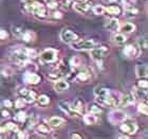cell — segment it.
<instances>
[{"label":"cell","mask_w":148,"mask_h":139,"mask_svg":"<svg viewBox=\"0 0 148 139\" xmlns=\"http://www.w3.org/2000/svg\"><path fill=\"white\" fill-rule=\"evenodd\" d=\"M106 12H108L111 15H119L121 14V9L116 6H110L108 8H105Z\"/></svg>","instance_id":"f546056e"},{"label":"cell","mask_w":148,"mask_h":139,"mask_svg":"<svg viewBox=\"0 0 148 139\" xmlns=\"http://www.w3.org/2000/svg\"><path fill=\"white\" fill-rule=\"evenodd\" d=\"M136 75L139 79H144L148 75V69L146 64H136Z\"/></svg>","instance_id":"9a60e30c"},{"label":"cell","mask_w":148,"mask_h":139,"mask_svg":"<svg viewBox=\"0 0 148 139\" xmlns=\"http://www.w3.org/2000/svg\"><path fill=\"white\" fill-rule=\"evenodd\" d=\"M14 119L16 121H18V122H25L27 120V114H25V111H19V113H17L15 115Z\"/></svg>","instance_id":"e575fe53"},{"label":"cell","mask_w":148,"mask_h":139,"mask_svg":"<svg viewBox=\"0 0 148 139\" xmlns=\"http://www.w3.org/2000/svg\"><path fill=\"white\" fill-rule=\"evenodd\" d=\"M73 9L75 12L79 13V14H86L89 11V6L85 2H75L73 4Z\"/></svg>","instance_id":"ffe728a7"},{"label":"cell","mask_w":148,"mask_h":139,"mask_svg":"<svg viewBox=\"0 0 148 139\" xmlns=\"http://www.w3.org/2000/svg\"><path fill=\"white\" fill-rule=\"evenodd\" d=\"M138 111H139L140 114L147 116L148 115V107H147L146 102H140L139 103V105H138Z\"/></svg>","instance_id":"d6a6232c"},{"label":"cell","mask_w":148,"mask_h":139,"mask_svg":"<svg viewBox=\"0 0 148 139\" xmlns=\"http://www.w3.org/2000/svg\"><path fill=\"white\" fill-rule=\"evenodd\" d=\"M40 57L46 63H54L57 59V51L53 48H48L40 53Z\"/></svg>","instance_id":"ba28073f"},{"label":"cell","mask_w":148,"mask_h":139,"mask_svg":"<svg viewBox=\"0 0 148 139\" xmlns=\"http://www.w3.org/2000/svg\"><path fill=\"white\" fill-rule=\"evenodd\" d=\"M59 36H60V39H62V43L69 44V45L78 39V36H77L76 33H74V32L70 31V30H66V29L60 32Z\"/></svg>","instance_id":"30bf717a"},{"label":"cell","mask_w":148,"mask_h":139,"mask_svg":"<svg viewBox=\"0 0 148 139\" xmlns=\"http://www.w3.org/2000/svg\"><path fill=\"white\" fill-rule=\"evenodd\" d=\"M36 132L38 134H45V135H50L52 133V131L50 129V125L45 123L38 124V127H36Z\"/></svg>","instance_id":"cb8c5ba5"},{"label":"cell","mask_w":148,"mask_h":139,"mask_svg":"<svg viewBox=\"0 0 148 139\" xmlns=\"http://www.w3.org/2000/svg\"><path fill=\"white\" fill-rule=\"evenodd\" d=\"M127 118V114L122 109H113L111 111L108 115V120L112 124L122 123Z\"/></svg>","instance_id":"277c9868"},{"label":"cell","mask_w":148,"mask_h":139,"mask_svg":"<svg viewBox=\"0 0 148 139\" xmlns=\"http://www.w3.org/2000/svg\"><path fill=\"white\" fill-rule=\"evenodd\" d=\"M66 74H67V67L65 66L64 63H60L51 73L48 74V77H49L51 81H54V82H55V81L62 79Z\"/></svg>","instance_id":"5b68a950"},{"label":"cell","mask_w":148,"mask_h":139,"mask_svg":"<svg viewBox=\"0 0 148 139\" xmlns=\"http://www.w3.org/2000/svg\"><path fill=\"white\" fill-rule=\"evenodd\" d=\"M119 138H128V136H126V135H122V136H119Z\"/></svg>","instance_id":"f5cc1de1"},{"label":"cell","mask_w":148,"mask_h":139,"mask_svg":"<svg viewBox=\"0 0 148 139\" xmlns=\"http://www.w3.org/2000/svg\"><path fill=\"white\" fill-rule=\"evenodd\" d=\"M58 106L64 113H66V114L68 115L69 117H79V114H77L76 111H74L73 108H72L71 104H70L68 101H65V100H64V101H60V102L58 103Z\"/></svg>","instance_id":"8fae6325"},{"label":"cell","mask_w":148,"mask_h":139,"mask_svg":"<svg viewBox=\"0 0 148 139\" xmlns=\"http://www.w3.org/2000/svg\"><path fill=\"white\" fill-rule=\"evenodd\" d=\"M134 102V97L131 93H126V95H122L119 100V106H128L131 103Z\"/></svg>","instance_id":"2e32d148"},{"label":"cell","mask_w":148,"mask_h":139,"mask_svg":"<svg viewBox=\"0 0 148 139\" xmlns=\"http://www.w3.org/2000/svg\"><path fill=\"white\" fill-rule=\"evenodd\" d=\"M71 138H77V139H80V138H82V136H79V135H77V134H73V135H71Z\"/></svg>","instance_id":"816d5d0a"},{"label":"cell","mask_w":148,"mask_h":139,"mask_svg":"<svg viewBox=\"0 0 148 139\" xmlns=\"http://www.w3.org/2000/svg\"><path fill=\"white\" fill-rule=\"evenodd\" d=\"M89 113H91V114H94V115H97V114H102V108L99 107V105H90L89 106Z\"/></svg>","instance_id":"d590c367"},{"label":"cell","mask_w":148,"mask_h":139,"mask_svg":"<svg viewBox=\"0 0 148 139\" xmlns=\"http://www.w3.org/2000/svg\"><path fill=\"white\" fill-rule=\"evenodd\" d=\"M138 46H139V48L141 50L142 49L146 50L147 49V39H145V38H140V40L138 41Z\"/></svg>","instance_id":"ab89813d"},{"label":"cell","mask_w":148,"mask_h":139,"mask_svg":"<svg viewBox=\"0 0 148 139\" xmlns=\"http://www.w3.org/2000/svg\"><path fill=\"white\" fill-rule=\"evenodd\" d=\"M23 67L27 69V72H36L37 69H38V67H37L36 64L33 63V62H31V61H29V59L25 63Z\"/></svg>","instance_id":"83f0119b"},{"label":"cell","mask_w":148,"mask_h":139,"mask_svg":"<svg viewBox=\"0 0 148 139\" xmlns=\"http://www.w3.org/2000/svg\"><path fill=\"white\" fill-rule=\"evenodd\" d=\"M127 37L123 34V33H117V34L113 35L112 36V41L116 45H123V44L126 43Z\"/></svg>","instance_id":"484cf974"},{"label":"cell","mask_w":148,"mask_h":139,"mask_svg":"<svg viewBox=\"0 0 148 139\" xmlns=\"http://www.w3.org/2000/svg\"><path fill=\"white\" fill-rule=\"evenodd\" d=\"M106 29L110 32H116L120 29V21L117 18H111L107 24H106Z\"/></svg>","instance_id":"d6986e66"},{"label":"cell","mask_w":148,"mask_h":139,"mask_svg":"<svg viewBox=\"0 0 148 139\" xmlns=\"http://www.w3.org/2000/svg\"><path fill=\"white\" fill-rule=\"evenodd\" d=\"M97 41L94 39H85V40H76L70 44V46L73 50L83 51V50H91L96 46Z\"/></svg>","instance_id":"6da1fadb"},{"label":"cell","mask_w":148,"mask_h":139,"mask_svg":"<svg viewBox=\"0 0 148 139\" xmlns=\"http://www.w3.org/2000/svg\"><path fill=\"white\" fill-rule=\"evenodd\" d=\"M29 59V57L25 54V50H15L11 53L10 55V61L18 66H23L25 63Z\"/></svg>","instance_id":"7a4b0ae2"},{"label":"cell","mask_w":148,"mask_h":139,"mask_svg":"<svg viewBox=\"0 0 148 139\" xmlns=\"http://www.w3.org/2000/svg\"><path fill=\"white\" fill-rule=\"evenodd\" d=\"M69 83L66 80H57L55 81V84H54V89H55L56 93H64V91H67L69 89Z\"/></svg>","instance_id":"5bb4252c"},{"label":"cell","mask_w":148,"mask_h":139,"mask_svg":"<svg viewBox=\"0 0 148 139\" xmlns=\"http://www.w3.org/2000/svg\"><path fill=\"white\" fill-rule=\"evenodd\" d=\"M9 38V33L5 30H0V40H5Z\"/></svg>","instance_id":"7bdbcfd3"},{"label":"cell","mask_w":148,"mask_h":139,"mask_svg":"<svg viewBox=\"0 0 148 139\" xmlns=\"http://www.w3.org/2000/svg\"><path fill=\"white\" fill-rule=\"evenodd\" d=\"M12 29H13V33H14V35L16 37H21L23 31H22V29L20 27H13Z\"/></svg>","instance_id":"60d3db41"},{"label":"cell","mask_w":148,"mask_h":139,"mask_svg":"<svg viewBox=\"0 0 148 139\" xmlns=\"http://www.w3.org/2000/svg\"><path fill=\"white\" fill-rule=\"evenodd\" d=\"M84 122L87 124V125H93V124H96L97 123V121H99V118L96 117L94 114H86L84 116Z\"/></svg>","instance_id":"7402d4cb"},{"label":"cell","mask_w":148,"mask_h":139,"mask_svg":"<svg viewBox=\"0 0 148 139\" xmlns=\"http://www.w3.org/2000/svg\"><path fill=\"white\" fill-rule=\"evenodd\" d=\"M23 81L25 83L30 85H37L40 82V77L35 72H27L23 75Z\"/></svg>","instance_id":"7c38bea8"},{"label":"cell","mask_w":148,"mask_h":139,"mask_svg":"<svg viewBox=\"0 0 148 139\" xmlns=\"http://www.w3.org/2000/svg\"><path fill=\"white\" fill-rule=\"evenodd\" d=\"M1 73L3 75H12L14 73V70H13L12 67H10V66H3L2 68H1Z\"/></svg>","instance_id":"74e56055"},{"label":"cell","mask_w":148,"mask_h":139,"mask_svg":"<svg viewBox=\"0 0 148 139\" xmlns=\"http://www.w3.org/2000/svg\"><path fill=\"white\" fill-rule=\"evenodd\" d=\"M48 1V8L49 9H51V10H54V9H56L57 8V3L55 2V1H53V0H47Z\"/></svg>","instance_id":"f6af8a7d"},{"label":"cell","mask_w":148,"mask_h":139,"mask_svg":"<svg viewBox=\"0 0 148 139\" xmlns=\"http://www.w3.org/2000/svg\"><path fill=\"white\" fill-rule=\"evenodd\" d=\"M91 79V72L87 68H84L77 73L76 77H75V80L77 82H79V83H87L88 81H90Z\"/></svg>","instance_id":"4fadbf2b"},{"label":"cell","mask_w":148,"mask_h":139,"mask_svg":"<svg viewBox=\"0 0 148 139\" xmlns=\"http://www.w3.org/2000/svg\"><path fill=\"white\" fill-rule=\"evenodd\" d=\"M138 87H141V88H145V89H147L148 82L146 80H140L139 83H138Z\"/></svg>","instance_id":"ee69618b"},{"label":"cell","mask_w":148,"mask_h":139,"mask_svg":"<svg viewBox=\"0 0 148 139\" xmlns=\"http://www.w3.org/2000/svg\"><path fill=\"white\" fill-rule=\"evenodd\" d=\"M108 53H109L108 48L105 46H101V47H97V48L94 47V48H92V49L90 50V56H91L94 61L102 59L103 57H105Z\"/></svg>","instance_id":"52a82bcc"},{"label":"cell","mask_w":148,"mask_h":139,"mask_svg":"<svg viewBox=\"0 0 148 139\" xmlns=\"http://www.w3.org/2000/svg\"><path fill=\"white\" fill-rule=\"evenodd\" d=\"M120 31H122L123 33H132L136 30V26L131 24V22H125L123 25H120Z\"/></svg>","instance_id":"603a6c76"},{"label":"cell","mask_w":148,"mask_h":139,"mask_svg":"<svg viewBox=\"0 0 148 139\" xmlns=\"http://www.w3.org/2000/svg\"><path fill=\"white\" fill-rule=\"evenodd\" d=\"M18 95L21 97L22 99L25 100V103H34L36 101V96L35 93L31 90H29L28 88L21 87L18 89Z\"/></svg>","instance_id":"9c48e42d"},{"label":"cell","mask_w":148,"mask_h":139,"mask_svg":"<svg viewBox=\"0 0 148 139\" xmlns=\"http://www.w3.org/2000/svg\"><path fill=\"white\" fill-rule=\"evenodd\" d=\"M71 106H72V108H73L74 111H76L77 114H83V111H84V103H83V101L82 100H79V99H76L75 101L73 102V104H71Z\"/></svg>","instance_id":"d4e9b609"},{"label":"cell","mask_w":148,"mask_h":139,"mask_svg":"<svg viewBox=\"0 0 148 139\" xmlns=\"http://www.w3.org/2000/svg\"><path fill=\"white\" fill-rule=\"evenodd\" d=\"M141 51L142 50L140 49L138 45H127L124 48L123 53L127 59H136L141 54Z\"/></svg>","instance_id":"8992f818"},{"label":"cell","mask_w":148,"mask_h":139,"mask_svg":"<svg viewBox=\"0 0 148 139\" xmlns=\"http://www.w3.org/2000/svg\"><path fill=\"white\" fill-rule=\"evenodd\" d=\"M51 15H52L53 18H55V19H59V18H62V14L60 12H58V11H54Z\"/></svg>","instance_id":"bcb514c9"},{"label":"cell","mask_w":148,"mask_h":139,"mask_svg":"<svg viewBox=\"0 0 148 139\" xmlns=\"http://www.w3.org/2000/svg\"><path fill=\"white\" fill-rule=\"evenodd\" d=\"M136 0H122V4H123L125 11L136 8Z\"/></svg>","instance_id":"f1b7e54d"},{"label":"cell","mask_w":148,"mask_h":139,"mask_svg":"<svg viewBox=\"0 0 148 139\" xmlns=\"http://www.w3.org/2000/svg\"><path fill=\"white\" fill-rule=\"evenodd\" d=\"M25 52L29 59H34V57L37 56V51L35 49H32V48H27V49H25Z\"/></svg>","instance_id":"8d00e7d4"},{"label":"cell","mask_w":148,"mask_h":139,"mask_svg":"<svg viewBox=\"0 0 148 139\" xmlns=\"http://www.w3.org/2000/svg\"><path fill=\"white\" fill-rule=\"evenodd\" d=\"M64 123H65V120L62 117L54 116V117H51L49 119V125L50 127H53V129H58V127H62Z\"/></svg>","instance_id":"ac0fdd59"},{"label":"cell","mask_w":148,"mask_h":139,"mask_svg":"<svg viewBox=\"0 0 148 139\" xmlns=\"http://www.w3.org/2000/svg\"><path fill=\"white\" fill-rule=\"evenodd\" d=\"M70 65L73 67V68H78L83 65V59L80 56H72V59H70Z\"/></svg>","instance_id":"4316f807"},{"label":"cell","mask_w":148,"mask_h":139,"mask_svg":"<svg viewBox=\"0 0 148 139\" xmlns=\"http://www.w3.org/2000/svg\"><path fill=\"white\" fill-rule=\"evenodd\" d=\"M121 131L127 135H134L138 132V124L131 119H125L121 124Z\"/></svg>","instance_id":"3957f363"},{"label":"cell","mask_w":148,"mask_h":139,"mask_svg":"<svg viewBox=\"0 0 148 139\" xmlns=\"http://www.w3.org/2000/svg\"><path fill=\"white\" fill-rule=\"evenodd\" d=\"M6 131H8V130H6L5 127H0V134H1V133H5Z\"/></svg>","instance_id":"f907efd6"},{"label":"cell","mask_w":148,"mask_h":139,"mask_svg":"<svg viewBox=\"0 0 148 139\" xmlns=\"http://www.w3.org/2000/svg\"><path fill=\"white\" fill-rule=\"evenodd\" d=\"M87 0H76V2H86Z\"/></svg>","instance_id":"db71d44e"},{"label":"cell","mask_w":148,"mask_h":139,"mask_svg":"<svg viewBox=\"0 0 148 139\" xmlns=\"http://www.w3.org/2000/svg\"><path fill=\"white\" fill-rule=\"evenodd\" d=\"M36 101L39 105L45 106V105H48L50 103V98L48 96H46V95H41V96H39L37 98Z\"/></svg>","instance_id":"1f68e13d"},{"label":"cell","mask_w":148,"mask_h":139,"mask_svg":"<svg viewBox=\"0 0 148 139\" xmlns=\"http://www.w3.org/2000/svg\"><path fill=\"white\" fill-rule=\"evenodd\" d=\"M4 127H6V130L8 131H13V132H17V131H18L17 124H15L14 122H8Z\"/></svg>","instance_id":"f35d334b"},{"label":"cell","mask_w":148,"mask_h":139,"mask_svg":"<svg viewBox=\"0 0 148 139\" xmlns=\"http://www.w3.org/2000/svg\"><path fill=\"white\" fill-rule=\"evenodd\" d=\"M132 95L134 97V99H140V100H147V90L145 88H141V87H134L132 90Z\"/></svg>","instance_id":"e0dca14e"},{"label":"cell","mask_w":148,"mask_h":139,"mask_svg":"<svg viewBox=\"0 0 148 139\" xmlns=\"http://www.w3.org/2000/svg\"><path fill=\"white\" fill-rule=\"evenodd\" d=\"M20 38H22V40L25 41V43H33L35 40V38H36V34L33 31L27 30V31H23Z\"/></svg>","instance_id":"44dd1931"},{"label":"cell","mask_w":148,"mask_h":139,"mask_svg":"<svg viewBox=\"0 0 148 139\" xmlns=\"http://www.w3.org/2000/svg\"><path fill=\"white\" fill-rule=\"evenodd\" d=\"M109 1H111V2H114V1H116V0H109Z\"/></svg>","instance_id":"9f6ffc18"},{"label":"cell","mask_w":148,"mask_h":139,"mask_svg":"<svg viewBox=\"0 0 148 139\" xmlns=\"http://www.w3.org/2000/svg\"><path fill=\"white\" fill-rule=\"evenodd\" d=\"M25 101L22 99V98H19V99H17V100H16V102H15V106L17 108L23 107V106H25Z\"/></svg>","instance_id":"b9f144b4"},{"label":"cell","mask_w":148,"mask_h":139,"mask_svg":"<svg viewBox=\"0 0 148 139\" xmlns=\"http://www.w3.org/2000/svg\"><path fill=\"white\" fill-rule=\"evenodd\" d=\"M1 115H2V117H4V118L10 117V113L8 111H1Z\"/></svg>","instance_id":"681fc988"},{"label":"cell","mask_w":148,"mask_h":139,"mask_svg":"<svg viewBox=\"0 0 148 139\" xmlns=\"http://www.w3.org/2000/svg\"><path fill=\"white\" fill-rule=\"evenodd\" d=\"M33 14H34L36 17H38V18H45L47 16V11H46V9L43 8V6H39Z\"/></svg>","instance_id":"4dcf8cb0"},{"label":"cell","mask_w":148,"mask_h":139,"mask_svg":"<svg viewBox=\"0 0 148 139\" xmlns=\"http://www.w3.org/2000/svg\"><path fill=\"white\" fill-rule=\"evenodd\" d=\"M17 137L18 138H28V135L25 132H18L17 131Z\"/></svg>","instance_id":"7dc6e473"},{"label":"cell","mask_w":148,"mask_h":139,"mask_svg":"<svg viewBox=\"0 0 148 139\" xmlns=\"http://www.w3.org/2000/svg\"><path fill=\"white\" fill-rule=\"evenodd\" d=\"M3 105H4L5 107H12V102H11L10 100H4V101H3Z\"/></svg>","instance_id":"c3c4849f"},{"label":"cell","mask_w":148,"mask_h":139,"mask_svg":"<svg viewBox=\"0 0 148 139\" xmlns=\"http://www.w3.org/2000/svg\"><path fill=\"white\" fill-rule=\"evenodd\" d=\"M25 2H32V1H35V0H23Z\"/></svg>","instance_id":"11a10c76"},{"label":"cell","mask_w":148,"mask_h":139,"mask_svg":"<svg viewBox=\"0 0 148 139\" xmlns=\"http://www.w3.org/2000/svg\"><path fill=\"white\" fill-rule=\"evenodd\" d=\"M92 11H93V13H94L95 15H103V14H104V13L106 12L105 8H104L103 6H99V4L93 6V8H92Z\"/></svg>","instance_id":"836d02e7"}]
</instances>
